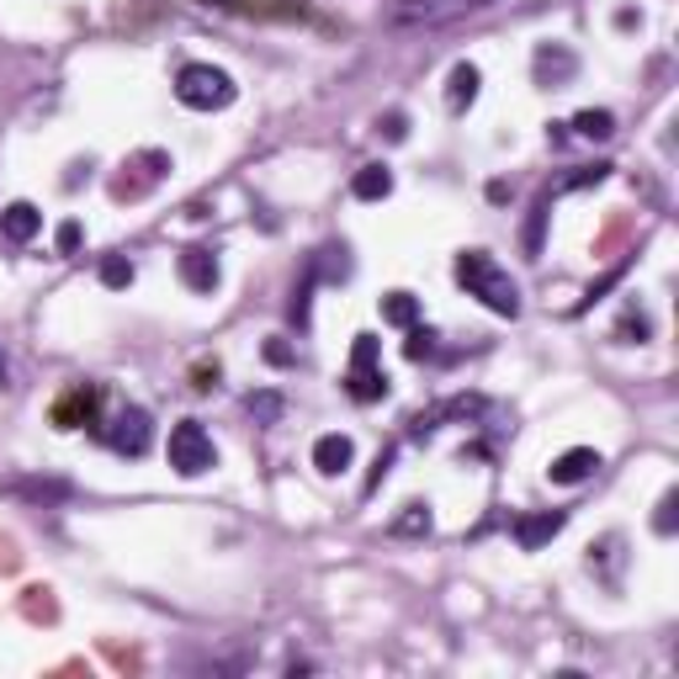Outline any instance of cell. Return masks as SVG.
Listing matches in <instances>:
<instances>
[{
  "instance_id": "cell-26",
  "label": "cell",
  "mask_w": 679,
  "mask_h": 679,
  "mask_svg": "<svg viewBox=\"0 0 679 679\" xmlns=\"http://www.w3.org/2000/svg\"><path fill=\"white\" fill-rule=\"evenodd\" d=\"M547 202H552V196H541V202L531 207V223H526V255H536V249H541V223H547Z\"/></svg>"
},
{
  "instance_id": "cell-19",
  "label": "cell",
  "mask_w": 679,
  "mask_h": 679,
  "mask_svg": "<svg viewBox=\"0 0 679 679\" xmlns=\"http://www.w3.org/2000/svg\"><path fill=\"white\" fill-rule=\"evenodd\" d=\"M431 526H436L431 504H420V499H414V504H403V515L393 521L388 531H393V536H431Z\"/></svg>"
},
{
  "instance_id": "cell-29",
  "label": "cell",
  "mask_w": 679,
  "mask_h": 679,
  "mask_svg": "<svg viewBox=\"0 0 679 679\" xmlns=\"http://www.w3.org/2000/svg\"><path fill=\"white\" fill-rule=\"evenodd\" d=\"M631 335L648 340V319H642V313H627V319L616 324V340H627V345H631Z\"/></svg>"
},
{
  "instance_id": "cell-2",
  "label": "cell",
  "mask_w": 679,
  "mask_h": 679,
  "mask_svg": "<svg viewBox=\"0 0 679 679\" xmlns=\"http://www.w3.org/2000/svg\"><path fill=\"white\" fill-rule=\"evenodd\" d=\"M176 97H181V106H192V112H223L229 101L240 97V86H234L229 69H218V64H187V69L176 75Z\"/></svg>"
},
{
  "instance_id": "cell-28",
  "label": "cell",
  "mask_w": 679,
  "mask_h": 679,
  "mask_svg": "<svg viewBox=\"0 0 679 679\" xmlns=\"http://www.w3.org/2000/svg\"><path fill=\"white\" fill-rule=\"evenodd\" d=\"M53 244H59V255H75V249H80V223H75V218H69V223H59Z\"/></svg>"
},
{
  "instance_id": "cell-14",
  "label": "cell",
  "mask_w": 679,
  "mask_h": 679,
  "mask_svg": "<svg viewBox=\"0 0 679 679\" xmlns=\"http://www.w3.org/2000/svg\"><path fill=\"white\" fill-rule=\"evenodd\" d=\"M350 462H356V440H350V436H340V431H335V436L313 440V467H319L324 478H340Z\"/></svg>"
},
{
  "instance_id": "cell-23",
  "label": "cell",
  "mask_w": 679,
  "mask_h": 679,
  "mask_svg": "<svg viewBox=\"0 0 679 679\" xmlns=\"http://www.w3.org/2000/svg\"><path fill=\"white\" fill-rule=\"evenodd\" d=\"M249 414H255V425H277L282 420V393H249Z\"/></svg>"
},
{
  "instance_id": "cell-21",
  "label": "cell",
  "mask_w": 679,
  "mask_h": 679,
  "mask_svg": "<svg viewBox=\"0 0 679 679\" xmlns=\"http://www.w3.org/2000/svg\"><path fill=\"white\" fill-rule=\"evenodd\" d=\"M420 319V303L409 297V292H388L383 297V324H398V330H409Z\"/></svg>"
},
{
  "instance_id": "cell-22",
  "label": "cell",
  "mask_w": 679,
  "mask_h": 679,
  "mask_svg": "<svg viewBox=\"0 0 679 679\" xmlns=\"http://www.w3.org/2000/svg\"><path fill=\"white\" fill-rule=\"evenodd\" d=\"M101 287H133V260L128 255H106L101 260Z\"/></svg>"
},
{
  "instance_id": "cell-30",
  "label": "cell",
  "mask_w": 679,
  "mask_h": 679,
  "mask_svg": "<svg viewBox=\"0 0 679 679\" xmlns=\"http://www.w3.org/2000/svg\"><path fill=\"white\" fill-rule=\"evenodd\" d=\"M266 361H277V367H287V361H292V350H287V345H266Z\"/></svg>"
},
{
  "instance_id": "cell-31",
  "label": "cell",
  "mask_w": 679,
  "mask_h": 679,
  "mask_svg": "<svg viewBox=\"0 0 679 679\" xmlns=\"http://www.w3.org/2000/svg\"><path fill=\"white\" fill-rule=\"evenodd\" d=\"M213 377H218V367H196V383H192V388L207 393V388H213Z\"/></svg>"
},
{
  "instance_id": "cell-15",
  "label": "cell",
  "mask_w": 679,
  "mask_h": 679,
  "mask_svg": "<svg viewBox=\"0 0 679 679\" xmlns=\"http://www.w3.org/2000/svg\"><path fill=\"white\" fill-rule=\"evenodd\" d=\"M181 282H187L192 292H213L218 287V255L202 249V244L181 249Z\"/></svg>"
},
{
  "instance_id": "cell-1",
  "label": "cell",
  "mask_w": 679,
  "mask_h": 679,
  "mask_svg": "<svg viewBox=\"0 0 679 679\" xmlns=\"http://www.w3.org/2000/svg\"><path fill=\"white\" fill-rule=\"evenodd\" d=\"M457 282L467 287V297H478L488 313H499V319H521V287H515V277H510L488 249H467V255H457Z\"/></svg>"
},
{
  "instance_id": "cell-24",
  "label": "cell",
  "mask_w": 679,
  "mask_h": 679,
  "mask_svg": "<svg viewBox=\"0 0 679 679\" xmlns=\"http://www.w3.org/2000/svg\"><path fill=\"white\" fill-rule=\"evenodd\" d=\"M431 350H436V335H431V330H414V324H409V340H403V356H409V361H425Z\"/></svg>"
},
{
  "instance_id": "cell-5",
  "label": "cell",
  "mask_w": 679,
  "mask_h": 679,
  "mask_svg": "<svg viewBox=\"0 0 679 679\" xmlns=\"http://www.w3.org/2000/svg\"><path fill=\"white\" fill-rule=\"evenodd\" d=\"M478 5L484 0H393L388 27H440V22H457V16H467Z\"/></svg>"
},
{
  "instance_id": "cell-8",
  "label": "cell",
  "mask_w": 679,
  "mask_h": 679,
  "mask_svg": "<svg viewBox=\"0 0 679 679\" xmlns=\"http://www.w3.org/2000/svg\"><path fill=\"white\" fill-rule=\"evenodd\" d=\"M97 403H101V388H91V383L69 388L59 403H53V431H80V425H91Z\"/></svg>"
},
{
  "instance_id": "cell-16",
  "label": "cell",
  "mask_w": 679,
  "mask_h": 679,
  "mask_svg": "<svg viewBox=\"0 0 679 679\" xmlns=\"http://www.w3.org/2000/svg\"><path fill=\"white\" fill-rule=\"evenodd\" d=\"M478 86H484L478 64H457L451 80H446V101H451V112H467V106L478 101Z\"/></svg>"
},
{
  "instance_id": "cell-7",
  "label": "cell",
  "mask_w": 679,
  "mask_h": 679,
  "mask_svg": "<svg viewBox=\"0 0 679 679\" xmlns=\"http://www.w3.org/2000/svg\"><path fill=\"white\" fill-rule=\"evenodd\" d=\"M75 488H69V478H43V473H33V478H5L0 484V499H22V504H64Z\"/></svg>"
},
{
  "instance_id": "cell-13",
  "label": "cell",
  "mask_w": 679,
  "mask_h": 679,
  "mask_svg": "<svg viewBox=\"0 0 679 679\" xmlns=\"http://www.w3.org/2000/svg\"><path fill=\"white\" fill-rule=\"evenodd\" d=\"M38 229H43V213H38L33 202H11V207H0V240L27 244V240H38Z\"/></svg>"
},
{
  "instance_id": "cell-32",
  "label": "cell",
  "mask_w": 679,
  "mask_h": 679,
  "mask_svg": "<svg viewBox=\"0 0 679 679\" xmlns=\"http://www.w3.org/2000/svg\"><path fill=\"white\" fill-rule=\"evenodd\" d=\"M0 388H5V356H0Z\"/></svg>"
},
{
  "instance_id": "cell-20",
  "label": "cell",
  "mask_w": 679,
  "mask_h": 679,
  "mask_svg": "<svg viewBox=\"0 0 679 679\" xmlns=\"http://www.w3.org/2000/svg\"><path fill=\"white\" fill-rule=\"evenodd\" d=\"M574 133H579V139H611V133H616V117L600 112V106H584L579 117H574Z\"/></svg>"
},
{
  "instance_id": "cell-27",
  "label": "cell",
  "mask_w": 679,
  "mask_h": 679,
  "mask_svg": "<svg viewBox=\"0 0 679 679\" xmlns=\"http://www.w3.org/2000/svg\"><path fill=\"white\" fill-rule=\"evenodd\" d=\"M377 128H383V139H388V144H403V139H409V117H403V112H388Z\"/></svg>"
},
{
  "instance_id": "cell-17",
  "label": "cell",
  "mask_w": 679,
  "mask_h": 679,
  "mask_svg": "<svg viewBox=\"0 0 679 679\" xmlns=\"http://www.w3.org/2000/svg\"><path fill=\"white\" fill-rule=\"evenodd\" d=\"M350 249L345 244H324L313 260H308V271H313V282H345L350 277V260H345Z\"/></svg>"
},
{
  "instance_id": "cell-18",
  "label": "cell",
  "mask_w": 679,
  "mask_h": 679,
  "mask_svg": "<svg viewBox=\"0 0 679 679\" xmlns=\"http://www.w3.org/2000/svg\"><path fill=\"white\" fill-rule=\"evenodd\" d=\"M350 192L361 196V202H383V196L393 192V170L388 165H361L356 181H350Z\"/></svg>"
},
{
  "instance_id": "cell-10",
  "label": "cell",
  "mask_w": 679,
  "mask_h": 679,
  "mask_svg": "<svg viewBox=\"0 0 679 679\" xmlns=\"http://www.w3.org/2000/svg\"><path fill=\"white\" fill-rule=\"evenodd\" d=\"M568 526V515L563 510H531V515H521L515 521V541H521V552H541L552 536Z\"/></svg>"
},
{
  "instance_id": "cell-25",
  "label": "cell",
  "mask_w": 679,
  "mask_h": 679,
  "mask_svg": "<svg viewBox=\"0 0 679 679\" xmlns=\"http://www.w3.org/2000/svg\"><path fill=\"white\" fill-rule=\"evenodd\" d=\"M675 504H679V494L669 488V494L658 499V515H653V531L658 536H675Z\"/></svg>"
},
{
  "instance_id": "cell-9",
  "label": "cell",
  "mask_w": 679,
  "mask_h": 679,
  "mask_svg": "<svg viewBox=\"0 0 679 679\" xmlns=\"http://www.w3.org/2000/svg\"><path fill=\"white\" fill-rule=\"evenodd\" d=\"M589 574L605 584V589H622V574H627V536H605L600 547H589Z\"/></svg>"
},
{
  "instance_id": "cell-11",
  "label": "cell",
  "mask_w": 679,
  "mask_h": 679,
  "mask_svg": "<svg viewBox=\"0 0 679 679\" xmlns=\"http://www.w3.org/2000/svg\"><path fill=\"white\" fill-rule=\"evenodd\" d=\"M594 467H600V451L594 446H568L563 457H552V467H547V478L563 488L584 484V478H594Z\"/></svg>"
},
{
  "instance_id": "cell-4",
  "label": "cell",
  "mask_w": 679,
  "mask_h": 679,
  "mask_svg": "<svg viewBox=\"0 0 679 679\" xmlns=\"http://www.w3.org/2000/svg\"><path fill=\"white\" fill-rule=\"evenodd\" d=\"M345 388H350L356 403H377V398H388V377H383V367H377V335H356Z\"/></svg>"
},
{
  "instance_id": "cell-12",
  "label": "cell",
  "mask_w": 679,
  "mask_h": 679,
  "mask_svg": "<svg viewBox=\"0 0 679 679\" xmlns=\"http://www.w3.org/2000/svg\"><path fill=\"white\" fill-rule=\"evenodd\" d=\"M531 69H536V86H563V80L579 75V59L563 49V43H541L536 59H531Z\"/></svg>"
},
{
  "instance_id": "cell-6",
  "label": "cell",
  "mask_w": 679,
  "mask_h": 679,
  "mask_svg": "<svg viewBox=\"0 0 679 679\" xmlns=\"http://www.w3.org/2000/svg\"><path fill=\"white\" fill-rule=\"evenodd\" d=\"M101 436H106V446H112L117 457H144L149 440H154V420H149V409H123Z\"/></svg>"
},
{
  "instance_id": "cell-3",
  "label": "cell",
  "mask_w": 679,
  "mask_h": 679,
  "mask_svg": "<svg viewBox=\"0 0 679 679\" xmlns=\"http://www.w3.org/2000/svg\"><path fill=\"white\" fill-rule=\"evenodd\" d=\"M170 467L181 473V478H202L207 467H218V446L213 436L202 431V420H181L176 431H170Z\"/></svg>"
}]
</instances>
